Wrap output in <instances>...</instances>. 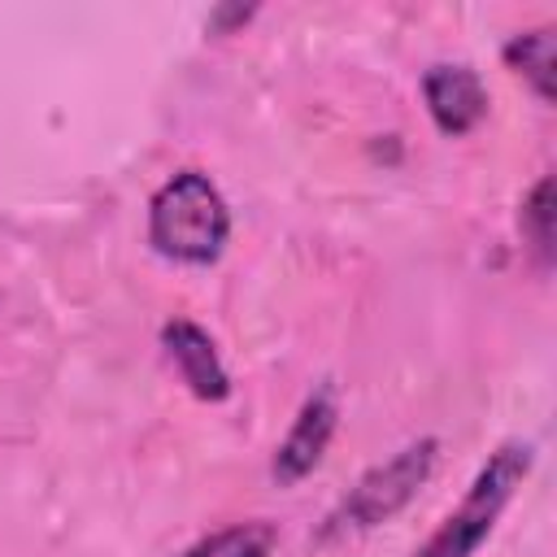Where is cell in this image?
Returning <instances> with one entry per match:
<instances>
[{"label":"cell","instance_id":"7a4b0ae2","mask_svg":"<svg viewBox=\"0 0 557 557\" xmlns=\"http://www.w3.org/2000/svg\"><path fill=\"white\" fill-rule=\"evenodd\" d=\"M435 461H440V440H435V435H422V440L396 448L387 461L370 466V470L344 492V500L326 513L318 540L331 544V540L361 535V531H374V527L392 522V518L426 487Z\"/></svg>","mask_w":557,"mask_h":557},{"label":"cell","instance_id":"8992f818","mask_svg":"<svg viewBox=\"0 0 557 557\" xmlns=\"http://www.w3.org/2000/svg\"><path fill=\"white\" fill-rule=\"evenodd\" d=\"M161 344H165L170 361L178 366V374H183V383L191 387L196 400L218 405V400L231 396V374H226V366H222L205 326H196L187 318H174V322L161 326Z\"/></svg>","mask_w":557,"mask_h":557},{"label":"cell","instance_id":"9c48e42d","mask_svg":"<svg viewBox=\"0 0 557 557\" xmlns=\"http://www.w3.org/2000/svg\"><path fill=\"white\" fill-rule=\"evenodd\" d=\"M518 226H522V239L531 244L535 261L548 270L553 265V178L548 174L527 191L522 213H518Z\"/></svg>","mask_w":557,"mask_h":557},{"label":"cell","instance_id":"277c9868","mask_svg":"<svg viewBox=\"0 0 557 557\" xmlns=\"http://www.w3.org/2000/svg\"><path fill=\"white\" fill-rule=\"evenodd\" d=\"M335 426H339V400H335V387H331V383H318V387L305 396V405L296 409L292 431H287L283 444L274 448V466H270L274 483H283V487L300 483V479L322 461V453H326Z\"/></svg>","mask_w":557,"mask_h":557},{"label":"cell","instance_id":"30bf717a","mask_svg":"<svg viewBox=\"0 0 557 557\" xmlns=\"http://www.w3.org/2000/svg\"><path fill=\"white\" fill-rule=\"evenodd\" d=\"M257 9H239V4H231V9H218L213 17H209V30H226V26H235V22H248Z\"/></svg>","mask_w":557,"mask_h":557},{"label":"cell","instance_id":"6da1fadb","mask_svg":"<svg viewBox=\"0 0 557 557\" xmlns=\"http://www.w3.org/2000/svg\"><path fill=\"white\" fill-rule=\"evenodd\" d=\"M231 239V209L209 174L178 170L148 200V244L178 265H213Z\"/></svg>","mask_w":557,"mask_h":557},{"label":"cell","instance_id":"3957f363","mask_svg":"<svg viewBox=\"0 0 557 557\" xmlns=\"http://www.w3.org/2000/svg\"><path fill=\"white\" fill-rule=\"evenodd\" d=\"M535 448L522 440L500 444L487 466L474 474V483L466 487L461 505L440 522V531L413 553V557H474L483 548V540L492 535L496 518L505 513V505L513 500V492L522 487V479L531 474Z\"/></svg>","mask_w":557,"mask_h":557},{"label":"cell","instance_id":"52a82bcc","mask_svg":"<svg viewBox=\"0 0 557 557\" xmlns=\"http://www.w3.org/2000/svg\"><path fill=\"white\" fill-rule=\"evenodd\" d=\"M505 65L513 74H522L544 104H553V74H557V35H553V26H535V30L513 35L505 44Z\"/></svg>","mask_w":557,"mask_h":557},{"label":"cell","instance_id":"ba28073f","mask_svg":"<svg viewBox=\"0 0 557 557\" xmlns=\"http://www.w3.org/2000/svg\"><path fill=\"white\" fill-rule=\"evenodd\" d=\"M274 544H278V531L270 522L252 518V522H235V527H222V531L196 540L178 557H270Z\"/></svg>","mask_w":557,"mask_h":557},{"label":"cell","instance_id":"5b68a950","mask_svg":"<svg viewBox=\"0 0 557 557\" xmlns=\"http://www.w3.org/2000/svg\"><path fill=\"white\" fill-rule=\"evenodd\" d=\"M422 100L440 135H470L487 117V87L470 65H431L422 74Z\"/></svg>","mask_w":557,"mask_h":557}]
</instances>
